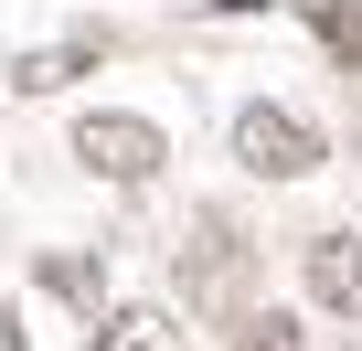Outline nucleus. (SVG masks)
Instances as JSON below:
<instances>
[{
	"label": "nucleus",
	"instance_id": "f257e3e1",
	"mask_svg": "<svg viewBox=\"0 0 362 351\" xmlns=\"http://www.w3.org/2000/svg\"><path fill=\"white\" fill-rule=\"evenodd\" d=\"M75 160L96 170V182L139 192V182H160V160H170V138H160V117H128V107H96V117H75Z\"/></svg>",
	"mask_w": 362,
	"mask_h": 351
},
{
	"label": "nucleus",
	"instance_id": "f03ea898",
	"mask_svg": "<svg viewBox=\"0 0 362 351\" xmlns=\"http://www.w3.org/2000/svg\"><path fill=\"white\" fill-rule=\"evenodd\" d=\"M235 160L256 170V182H309V170L330 160V138H320L298 107H245V117H235Z\"/></svg>",
	"mask_w": 362,
	"mask_h": 351
},
{
	"label": "nucleus",
	"instance_id": "7ed1b4c3",
	"mask_svg": "<svg viewBox=\"0 0 362 351\" xmlns=\"http://www.w3.org/2000/svg\"><path fill=\"white\" fill-rule=\"evenodd\" d=\"M181 309H203V319H245V234H235L224 213L181 245Z\"/></svg>",
	"mask_w": 362,
	"mask_h": 351
},
{
	"label": "nucleus",
	"instance_id": "20e7f679",
	"mask_svg": "<svg viewBox=\"0 0 362 351\" xmlns=\"http://www.w3.org/2000/svg\"><path fill=\"white\" fill-rule=\"evenodd\" d=\"M298 277H309V309H330V319H362V234H351V224H341V234H309Z\"/></svg>",
	"mask_w": 362,
	"mask_h": 351
},
{
	"label": "nucleus",
	"instance_id": "39448f33",
	"mask_svg": "<svg viewBox=\"0 0 362 351\" xmlns=\"http://www.w3.org/2000/svg\"><path fill=\"white\" fill-rule=\"evenodd\" d=\"M86 64H107V32H64V43L22 54V64H11V85H22V96H54V85H75Z\"/></svg>",
	"mask_w": 362,
	"mask_h": 351
},
{
	"label": "nucleus",
	"instance_id": "423d86ee",
	"mask_svg": "<svg viewBox=\"0 0 362 351\" xmlns=\"http://www.w3.org/2000/svg\"><path fill=\"white\" fill-rule=\"evenodd\" d=\"M86 351H181V330L160 309H117L107 330H86Z\"/></svg>",
	"mask_w": 362,
	"mask_h": 351
},
{
	"label": "nucleus",
	"instance_id": "0eeeda50",
	"mask_svg": "<svg viewBox=\"0 0 362 351\" xmlns=\"http://www.w3.org/2000/svg\"><path fill=\"white\" fill-rule=\"evenodd\" d=\"M309 22H320V43H330L341 64H362V0H320Z\"/></svg>",
	"mask_w": 362,
	"mask_h": 351
},
{
	"label": "nucleus",
	"instance_id": "6e6552de",
	"mask_svg": "<svg viewBox=\"0 0 362 351\" xmlns=\"http://www.w3.org/2000/svg\"><path fill=\"white\" fill-rule=\"evenodd\" d=\"M43 277H54V298H75V309H107V266H86V256H54Z\"/></svg>",
	"mask_w": 362,
	"mask_h": 351
},
{
	"label": "nucleus",
	"instance_id": "1a4fd4ad",
	"mask_svg": "<svg viewBox=\"0 0 362 351\" xmlns=\"http://www.w3.org/2000/svg\"><path fill=\"white\" fill-rule=\"evenodd\" d=\"M235 351H298V330L267 309V319H235Z\"/></svg>",
	"mask_w": 362,
	"mask_h": 351
},
{
	"label": "nucleus",
	"instance_id": "9d476101",
	"mask_svg": "<svg viewBox=\"0 0 362 351\" xmlns=\"http://www.w3.org/2000/svg\"><path fill=\"white\" fill-rule=\"evenodd\" d=\"M0 351H22V309L11 298H0Z\"/></svg>",
	"mask_w": 362,
	"mask_h": 351
}]
</instances>
